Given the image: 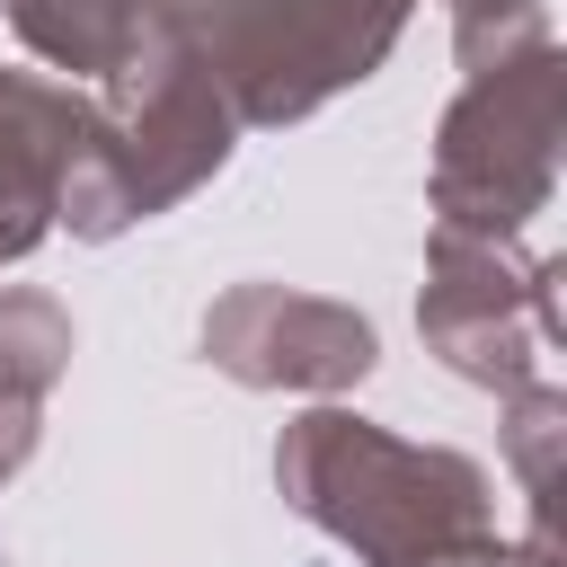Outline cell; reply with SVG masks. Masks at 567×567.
Segmentation results:
<instances>
[{"label":"cell","mask_w":567,"mask_h":567,"mask_svg":"<svg viewBox=\"0 0 567 567\" xmlns=\"http://www.w3.org/2000/svg\"><path fill=\"white\" fill-rule=\"evenodd\" d=\"M230 142H239V124H230L221 89L204 80V62L177 35L142 27V53L106 89H89V151L62 195L71 239L106 248V239L177 213L195 186H213L230 168Z\"/></svg>","instance_id":"7a4b0ae2"},{"label":"cell","mask_w":567,"mask_h":567,"mask_svg":"<svg viewBox=\"0 0 567 567\" xmlns=\"http://www.w3.org/2000/svg\"><path fill=\"white\" fill-rule=\"evenodd\" d=\"M558 142H567V44H532L478 80L434 124L425 204L434 230L461 239H523L532 213L558 195Z\"/></svg>","instance_id":"277c9868"},{"label":"cell","mask_w":567,"mask_h":567,"mask_svg":"<svg viewBox=\"0 0 567 567\" xmlns=\"http://www.w3.org/2000/svg\"><path fill=\"white\" fill-rule=\"evenodd\" d=\"M532 44H558L540 0H452V62H461V80H478V71L532 53Z\"/></svg>","instance_id":"8fae6325"},{"label":"cell","mask_w":567,"mask_h":567,"mask_svg":"<svg viewBox=\"0 0 567 567\" xmlns=\"http://www.w3.org/2000/svg\"><path fill=\"white\" fill-rule=\"evenodd\" d=\"M505 567H549V523H532V532L505 549Z\"/></svg>","instance_id":"4fadbf2b"},{"label":"cell","mask_w":567,"mask_h":567,"mask_svg":"<svg viewBox=\"0 0 567 567\" xmlns=\"http://www.w3.org/2000/svg\"><path fill=\"white\" fill-rule=\"evenodd\" d=\"M9 35L44 62V80L106 89L142 53V0H0Z\"/></svg>","instance_id":"ba28073f"},{"label":"cell","mask_w":567,"mask_h":567,"mask_svg":"<svg viewBox=\"0 0 567 567\" xmlns=\"http://www.w3.org/2000/svg\"><path fill=\"white\" fill-rule=\"evenodd\" d=\"M80 151H89V89L0 71V275L53 239Z\"/></svg>","instance_id":"52a82bcc"},{"label":"cell","mask_w":567,"mask_h":567,"mask_svg":"<svg viewBox=\"0 0 567 567\" xmlns=\"http://www.w3.org/2000/svg\"><path fill=\"white\" fill-rule=\"evenodd\" d=\"M275 487L363 567H505L496 478L452 443H408L337 399L275 434Z\"/></svg>","instance_id":"6da1fadb"},{"label":"cell","mask_w":567,"mask_h":567,"mask_svg":"<svg viewBox=\"0 0 567 567\" xmlns=\"http://www.w3.org/2000/svg\"><path fill=\"white\" fill-rule=\"evenodd\" d=\"M416 337H425V354H434L452 381L514 399L523 381H540V354L567 337L558 257H532L523 239H461V230H434V239H425Z\"/></svg>","instance_id":"5b68a950"},{"label":"cell","mask_w":567,"mask_h":567,"mask_svg":"<svg viewBox=\"0 0 567 567\" xmlns=\"http://www.w3.org/2000/svg\"><path fill=\"white\" fill-rule=\"evenodd\" d=\"M204 363L239 390H284V399H346L372 381L381 337L354 301L301 292V284H230L204 310Z\"/></svg>","instance_id":"8992f818"},{"label":"cell","mask_w":567,"mask_h":567,"mask_svg":"<svg viewBox=\"0 0 567 567\" xmlns=\"http://www.w3.org/2000/svg\"><path fill=\"white\" fill-rule=\"evenodd\" d=\"M558 443H567V390L558 381H523L505 399V470L532 496V523H549V487H558Z\"/></svg>","instance_id":"30bf717a"},{"label":"cell","mask_w":567,"mask_h":567,"mask_svg":"<svg viewBox=\"0 0 567 567\" xmlns=\"http://www.w3.org/2000/svg\"><path fill=\"white\" fill-rule=\"evenodd\" d=\"M142 27L204 62L239 133H284L399 53L408 0H168Z\"/></svg>","instance_id":"3957f363"},{"label":"cell","mask_w":567,"mask_h":567,"mask_svg":"<svg viewBox=\"0 0 567 567\" xmlns=\"http://www.w3.org/2000/svg\"><path fill=\"white\" fill-rule=\"evenodd\" d=\"M159 9H168V0H142V18H159Z\"/></svg>","instance_id":"5bb4252c"},{"label":"cell","mask_w":567,"mask_h":567,"mask_svg":"<svg viewBox=\"0 0 567 567\" xmlns=\"http://www.w3.org/2000/svg\"><path fill=\"white\" fill-rule=\"evenodd\" d=\"M35 443H44V399H18V390H0V487L35 461Z\"/></svg>","instance_id":"7c38bea8"},{"label":"cell","mask_w":567,"mask_h":567,"mask_svg":"<svg viewBox=\"0 0 567 567\" xmlns=\"http://www.w3.org/2000/svg\"><path fill=\"white\" fill-rule=\"evenodd\" d=\"M71 346L80 337H71V310L53 292H35V284H9L0 292V390L53 408V390L71 372Z\"/></svg>","instance_id":"9c48e42d"}]
</instances>
